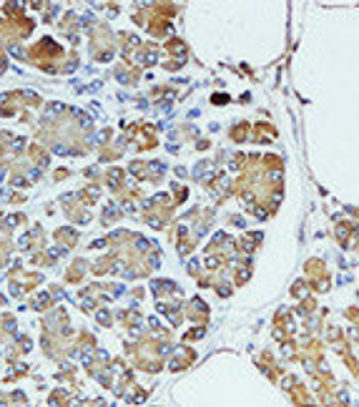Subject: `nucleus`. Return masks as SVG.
<instances>
[{
  "instance_id": "nucleus-1",
  "label": "nucleus",
  "mask_w": 359,
  "mask_h": 407,
  "mask_svg": "<svg viewBox=\"0 0 359 407\" xmlns=\"http://www.w3.org/2000/svg\"><path fill=\"white\" fill-rule=\"evenodd\" d=\"M45 302H48V294H40V297H38V299H35V307H43V304H45Z\"/></svg>"
}]
</instances>
